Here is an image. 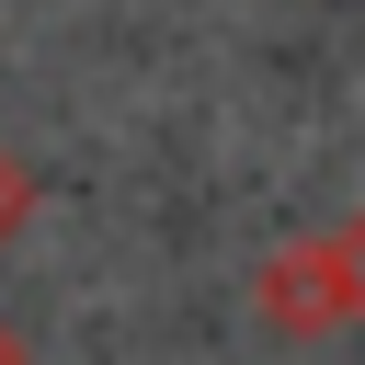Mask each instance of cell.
<instances>
[{
  "instance_id": "cell-3",
  "label": "cell",
  "mask_w": 365,
  "mask_h": 365,
  "mask_svg": "<svg viewBox=\"0 0 365 365\" xmlns=\"http://www.w3.org/2000/svg\"><path fill=\"white\" fill-rule=\"evenodd\" d=\"M0 365H23V342H11V331H0Z\"/></svg>"
},
{
  "instance_id": "cell-1",
  "label": "cell",
  "mask_w": 365,
  "mask_h": 365,
  "mask_svg": "<svg viewBox=\"0 0 365 365\" xmlns=\"http://www.w3.org/2000/svg\"><path fill=\"white\" fill-rule=\"evenodd\" d=\"M251 308L285 331V342H319V331H365V205L331 217L319 240H285L251 262Z\"/></svg>"
},
{
  "instance_id": "cell-2",
  "label": "cell",
  "mask_w": 365,
  "mask_h": 365,
  "mask_svg": "<svg viewBox=\"0 0 365 365\" xmlns=\"http://www.w3.org/2000/svg\"><path fill=\"white\" fill-rule=\"evenodd\" d=\"M23 217H34V171H23L11 148H0V251L23 240Z\"/></svg>"
}]
</instances>
